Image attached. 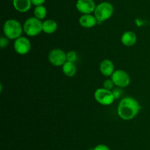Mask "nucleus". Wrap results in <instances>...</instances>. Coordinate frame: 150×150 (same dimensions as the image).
Returning <instances> with one entry per match:
<instances>
[{
    "label": "nucleus",
    "mask_w": 150,
    "mask_h": 150,
    "mask_svg": "<svg viewBox=\"0 0 150 150\" xmlns=\"http://www.w3.org/2000/svg\"><path fill=\"white\" fill-rule=\"evenodd\" d=\"M137 36L133 31H127L122 34L121 37V42L125 46H133L136 44Z\"/></svg>",
    "instance_id": "nucleus-13"
},
{
    "label": "nucleus",
    "mask_w": 150,
    "mask_h": 150,
    "mask_svg": "<svg viewBox=\"0 0 150 150\" xmlns=\"http://www.w3.org/2000/svg\"><path fill=\"white\" fill-rule=\"evenodd\" d=\"M114 8L111 3L108 1H102L97 4L94 15L98 22H103L112 17Z\"/></svg>",
    "instance_id": "nucleus-3"
},
{
    "label": "nucleus",
    "mask_w": 150,
    "mask_h": 150,
    "mask_svg": "<svg viewBox=\"0 0 150 150\" xmlns=\"http://www.w3.org/2000/svg\"><path fill=\"white\" fill-rule=\"evenodd\" d=\"M15 10L19 13H26L31 9L32 3L31 0H13Z\"/></svg>",
    "instance_id": "nucleus-11"
},
{
    "label": "nucleus",
    "mask_w": 150,
    "mask_h": 150,
    "mask_svg": "<svg viewBox=\"0 0 150 150\" xmlns=\"http://www.w3.org/2000/svg\"><path fill=\"white\" fill-rule=\"evenodd\" d=\"M31 1H32V5L39 6V5H43V4L45 2L46 0H31Z\"/></svg>",
    "instance_id": "nucleus-21"
},
{
    "label": "nucleus",
    "mask_w": 150,
    "mask_h": 150,
    "mask_svg": "<svg viewBox=\"0 0 150 150\" xmlns=\"http://www.w3.org/2000/svg\"><path fill=\"white\" fill-rule=\"evenodd\" d=\"M58 24L53 19H47L42 21V32L46 34H53L57 31Z\"/></svg>",
    "instance_id": "nucleus-14"
},
{
    "label": "nucleus",
    "mask_w": 150,
    "mask_h": 150,
    "mask_svg": "<svg viewBox=\"0 0 150 150\" xmlns=\"http://www.w3.org/2000/svg\"><path fill=\"white\" fill-rule=\"evenodd\" d=\"M9 44V39L7 38H6L5 36H2L0 38V46L1 49L5 48L6 46H7Z\"/></svg>",
    "instance_id": "nucleus-19"
},
{
    "label": "nucleus",
    "mask_w": 150,
    "mask_h": 150,
    "mask_svg": "<svg viewBox=\"0 0 150 150\" xmlns=\"http://www.w3.org/2000/svg\"><path fill=\"white\" fill-rule=\"evenodd\" d=\"M23 27L21 24L16 19H8L3 25V32L9 40H16L21 36Z\"/></svg>",
    "instance_id": "nucleus-2"
},
{
    "label": "nucleus",
    "mask_w": 150,
    "mask_h": 150,
    "mask_svg": "<svg viewBox=\"0 0 150 150\" xmlns=\"http://www.w3.org/2000/svg\"><path fill=\"white\" fill-rule=\"evenodd\" d=\"M100 71L105 76H111L114 72V63L111 60L105 59L100 64Z\"/></svg>",
    "instance_id": "nucleus-12"
},
{
    "label": "nucleus",
    "mask_w": 150,
    "mask_h": 150,
    "mask_svg": "<svg viewBox=\"0 0 150 150\" xmlns=\"http://www.w3.org/2000/svg\"><path fill=\"white\" fill-rule=\"evenodd\" d=\"M140 110V104L136 99L126 96L120 100L117 107V114L123 120L129 121L136 117Z\"/></svg>",
    "instance_id": "nucleus-1"
},
{
    "label": "nucleus",
    "mask_w": 150,
    "mask_h": 150,
    "mask_svg": "<svg viewBox=\"0 0 150 150\" xmlns=\"http://www.w3.org/2000/svg\"><path fill=\"white\" fill-rule=\"evenodd\" d=\"M34 16L37 19L42 21L47 16V9L44 5L35 6L34 9Z\"/></svg>",
    "instance_id": "nucleus-16"
},
{
    "label": "nucleus",
    "mask_w": 150,
    "mask_h": 150,
    "mask_svg": "<svg viewBox=\"0 0 150 150\" xmlns=\"http://www.w3.org/2000/svg\"><path fill=\"white\" fill-rule=\"evenodd\" d=\"M94 97L97 102L104 106L110 105L115 100L112 91L104 88H98L94 93Z\"/></svg>",
    "instance_id": "nucleus-5"
},
{
    "label": "nucleus",
    "mask_w": 150,
    "mask_h": 150,
    "mask_svg": "<svg viewBox=\"0 0 150 150\" xmlns=\"http://www.w3.org/2000/svg\"><path fill=\"white\" fill-rule=\"evenodd\" d=\"M79 24L84 28L94 27L98 23L95 15L83 14L79 19Z\"/></svg>",
    "instance_id": "nucleus-10"
},
{
    "label": "nucleus",
    "mask_w": 150,
    "mask_h": 150,
    "mask_svg": "<svg viewBox=\"0 0 150 150\" xmlns=\"http://www.w3.org/2000/svg\"><path fill=\"white\" fill-rule=\"evenodd\" d=\"M78 59V54L75 51H69L67 52V61L71 62V63H74Z\"/></svg>",
    "instance_id": "nucleus-17"
},
{
    "label": "nucleus",
    "mask_w": 150,
    "mask_h": 150,
    "mask_svg": "<svg viewBox=\"0 0 150 150\" xmlns=\"http://www.w3.org/2000/svg\"><path fill=\"white\" fill-rule=\"evenodd\" d=\"M14 50L17 54L20 55H25L30 51L32 44L27 38L23 36L19 37L14 41L13 44Z\"/></svg>",
    "instance_id": "nucleus-8"
},
{
    "label": "nucleus",
    "mask_w": 150,
    "mask_h": 150,
    "mask_svg": "<svg viewBox=\"0 0 150 150\" xmlns=\"http://www.w3.org/2000/svg\"><path fill=\"white\" fill-rule=\"evenodd\" d=\"M48 61L54 66H62L67 62V53L61 49H53L48 55Z\"/></svg>",
    "instance_id": "nucleus-6"
},
{
    "label": "nucleus",
    "mask_w": 150,
    "mask_h": 150,
    "mask_svg": "<svg viewBox=\"0 0 150 150\" xmlns=\"http://www.w3.org/2000/svg\"><path fill=\"white\" fill-rule=\"evenodd\" d=\"M94 0H77L76 7L79 13L83 14H92L96 8Z\"/></svg>",
    "instance_id": "nucleus-9"
},
{
    "label": "nucleus",
    "mask_w": 150,
    "mask_h": 150,
    "mask_svg": "<svg viewBox=\"0 0 150 150\" xmlns=\"http://www.w3.org/2000/svg\"><path fill=\"white\" fill-rule=\"evenodd\" d=\"M111 79L114 82V85L119 88H126L130 83V76L128 74L122 69L114 71L111 75Z\"/></svg>",
    "instance_id": "nucleus-7"
},
{
    "label": "nucleus",
    "mask_w": 150,
    "mask_h": 150,
    "mask_svg": "<svg viewBox=\"0 0 150 150\" xmlns=\"http://www.w3.org/2000/svg\"><path fill=\"white\" fill-rule=\"evenodd\" d=\"M62 70L63 74L69 77L74 76L77 72V69L75 63L69 61L65 62V63L62 66Z\"/></svg>",
    "instance_id": "nucleus-15"
},
{
    "label": "nucleus",
    "mask_w": 150,
    "mask_h": 150,
    "mask_svg": "<svg viewBox=\"0 0 150 150\" xmlns=\"http://www.w3.org/2000/svg\"><path fill=\"white\" fill-rule=\"evenodd\" d=\"M114 85H114L112 79H105V80L103 82V88H105V89L107 90H109V91H111V90L114 88Z\"/></svg>",
    "instance_id": "nucleus-18"
},
{
    "label": "nucleus",
    "mask_w": 150,
    "mask_h": 150,
    "mask_svg": "<svg viewBox=\"0 0 150 150\" xmlns=\"http://www.w3.org/2000/svg\"><path fill=\"white\" fill-rule=\"evenodd\" d=\"M112 92H113V94H114V98H115V99H119L120 98V95H121V94H120V91H119V90H117V89H114V91H112Z\"/></svg>",
    "instance_id": "nucleus-22"
},
{
    "label": "nucleus",
    "mask_w": 150,
    "mask_h": 150,
    "mask_svg": "<svg viewBox=\"0 0 150 150\" xmlns=\"http://www.w3.org/2000/svg\"><path fill=\"white\" fill-rule=\"evenodd\" d=\"M93 150H111L109 147L108 146L105 144H98L97 145L95 148L93 149Z\"/></svg>",
    "instance_id": "nucleus-20"
},
{
    "label": "nucleus",
    "mask_w": 150,
    "mask_h": 150,
    "mask_svg": "<svg viewBox=\"0 0 150 150\" xmlns=\"http://www.w3.org/2000/svg\"><path fill=\"white\" fill-rule=\"evenodd\" d=\"M23 27V32L27 36H37L42 32V21L33 16L25 21Z\"/></svg>",
    "instance_id": "nucleus-4"
}]
</instances>
